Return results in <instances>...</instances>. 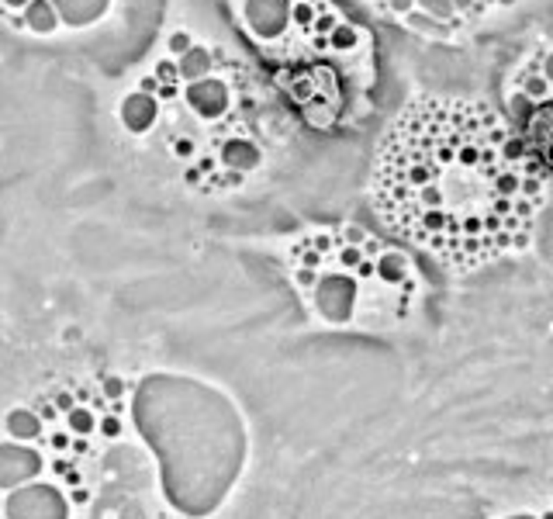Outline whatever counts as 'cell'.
<instances>
[{"label": "cell", "instance_id": "7a4b0ae2", "mask_svg": "<svg viewBox=\"0 0 553 519\" xmlns=\"http://www.w3.org/2000/svg\"><path fill=\"white\" fill-rule=\"evenodd\" d=\"M128 132H156L187 187L242 191L290 132L274 80L218 45L187 42L142 80L121 111Z\"/></svg>", "mask_w": 553, "mask_h": 519}, {"label": "cell", "instance_id": "3957f363", "mask_svg": "<svg viewBox=\"0 0 553 519\" xmlns=\"http://www.w3.org/2000/svg\"><path fill=\"white\" fill-rule=\"evenodd\" d=\"M287 274L308 322L332 332L394 336L426 305V277L408 246L360 225L304 228L287 246Z\"/></svg>", "mask_w": 553, "mask_h": 519}, {"label": "cell", "instance_id": "5b68a950", "mask_svg": "<svg viewBox=\"0 0 553 519\" xmlns=\"http://www.w3.org/2000/svg\"><path fill=\"white\" fill-rule=\"evenodd\" d=\"M505 118L522 132L536 160L553 173V49H540L515 73Z\"/></svg>", "mask_w": 553, "mask_h": 519}, {"label": "cell", "instance_id": "9c48e42d", "mask_svg": "<svg viewBox=\"0 0 553 519\" xmlns=\"http://www.w3.org/2000/svg\"><path fill=\"white\" fill-rule=\"evenodd\" d=\"M97 433H100V436H107V440H121V436H125V422H121V415H114V412L100 415Z\"/></svg>", "mask_w": 553, "mask_h": 519}, {"label": "cell", "instance_id": "8992f818", "mask_svg": "<svg viewBox=\"0 0 553 519\" xmlns=\"http://www.w3.org/2000/svg\"><path fill=\"white\" fill-rule=\"evenodd\" d=\"M512 0H373V7L384 17H398L408 28H426L433 35H453L457 28H467L481 21L491 7H501Z\"/></svg>", "mask_w": 553, "mask_h": 519}, {"label": "cell", "instance_id": "8fae6325", "mask_svg": "<svg viewBox=\"0 0 553 519\" xmlns=\"http://www.w3.org/2000/svg\"><path fill=\"white\" fill-rule=\"evenodd\" d=\"M45 395L56 402L59 412H73V409L80 405V402H77V392H56V388H52V392H45Z\"/></svg>", "mask_w": 553, "mask_h": 519}, {"label": "cell", "instance_id": "277c9868", "mask_svg": "<svg viewBox=\"0 0 553 519\" xmlns=\"http://www.w3.org/2000/svg\"><path fill=\"white\" fill-rule=\"evenodd\" d=\"M249 35L260 42L276 87L294 107L332 125L367 87L370 35L329 0H246Z\"/></svg>", "mask_w": 553, "mask_h": 519}, {"label": "cell", "instance_id": "2e32d148", "mask_svg": "<svg viewBox=\"0 0 553 519\" xmlns=\"http://www.w3.org/2000/svg\"><path fill=\"white\" fill-rule=\"evenodd\" d=\"M80 481H84V478H80V471L73 467V471L66 474V485H70V488H80Z\"/></svg>", "mask_w": 553, "mask_h": 519}, {"label": "cell", "instance_id": "7c38bea8", "mask_svg": "<svg viewBox=\"0 0 553 519\" xmlns=\"http://www.w3.org/2000/svg\"><path fill=\"white\" fill-rule=\"evenodd\" d=\"M35 412H38V419H42V422H52L59 409H56V402H52L49 395H38V398H35Z\"/></svg>", "mask_w": 553, "mask_h": 519}, {"label": "cell", "instance_id": "52a82bcc", "mask_svg": "<svg viewBox=\"0 0 553 519\" xmlns=\"http://www.w3.org/2000/svg\"><path fill=\"white\" fill-rule=\"evenodd\" d=\"M42 419L38 412H31V409H10L7 419H3V429H7V436L10 440H17V443H28V440H38L42 436Z\"/></svg>", "mask_w": 553, "mask_h": 519}, {"label": "cell", "instance_id": "5bb4252c", "mask_svg": "<svg viewBox=\"0 0 553 519\" xmlns=\"http://www.w3.org/2000/svg\"><path fill=\"white\" fill-rule=\"evenodd\" d=\"M70 502H77V506H87V502H91V492L80 485V488H73V492H70Z\"/></svg>", "mask_w": 553, "mask_h": 519}, {"label": "cell", "instance_id": "6da1fadb", "mask_svg": "<svg viewBox=\"0 0 553 519\" xmlns=\"http://www.w3.org/2000/svg\"><path fill=\"white\" fill-rule=\"evenodd\" d=\"M367 194L398 242L474 274L533 246L550 170L491 104L419 94L384 128Z\"/></svg>", "mask_w": 553, "mask_h": 519}, {"label": "cell", "instance_id": "9a60e30c", "mask_svg": "<svg viewBox=\"0 0 553 519\" xmlns=\"http://www.w3.org/2000/svg\"><path fill=\"white\" fill-rule=\"evenodd\" d=\"M87 450H91V443H87V436H73V454H77V457H84Z\"/></svg>", "mask_w": 553, "mask_h": 519}, {"label": "cell", "instance_id": "e0dca14e", "mask_svg": "<svg viewBox=\"0 0 553 519\" xmlns=\"http://www.w3.org/2000/svg\"><path fill=\"white\" fill-rule=\"evenodd\" d=\"M540 519H553V506H550V509H547V513H543V516H540Z\"/></svg>", "mask_w": 553, "mask_h": 519}, {"label": "cell", "instance_id": "ba28073f", "mask_svg": "<svg viewBox=\"0 0 553 519\" xmlns=\"http://www.w3.org/2000/svg\"><path fill=\"white\" fill-rule=\"evenodd\" d=\"M97 415H93V409H87V405H77L73 412H66V426H70V433L73 436H91V433H97Z\"/></svg>", "mask_w": 553, "mask_h": 519}, {"label": "cell", "instance_id": "30bf717a", "mask_svg": "<svg viewBox=\"0 0 553 519\" xmlns=\"http://www.w3.org/2000/svg\"><path fill=\"white\" fill-rule=\"evenodd\" d=\"M125 378H114V374H100V392L114 402V398H125Z\"/></svg>", "mask_w": 553, "mask_h": 519}, {"label": "cell", "instance_id": "4fadbf2b", "mask_svg": "<svg viewBox=\"0 0 553 519\" xmlns=\"http://www.w3.org/2000/svg\"><path fill=\"white\" fill-rule=\"evenodd\" d=\"M49 443H52V450H59V454H63V450H70V447H73V433H70V429H56V433L49 436Z\"/></svg>", "mask_w": 553, "mask_h": 519}]
</instances>
